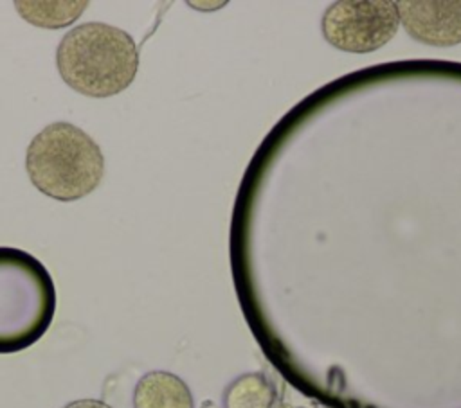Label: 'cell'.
Segmentation results:
<instances>
[{"label":"cell","instance_id":"cell-3","mask_svg":"<svg viewBox=\"0 0 461 408\" xmlns=\"http://www.w3.org/2000/svg\"><path fill=\"white\" fill-rule=\"evenodd\" d=\"M56 311V288L34 255L0 246V354L23 350L49 329Z\"/></svg>","mask_w":461,"mask_h":408},{"label":"cell","instance_id":"cell-2","mask_svg":"<svg viewBox=\"0 0 461 408\" xmlns=\"http://www.w3.org/2000/svg\"><path fill=\"white\" fill-rule=\"evenodd\" d=\"M25 169L40 192L58 201H74L97 189L104 156L86 131L61 120L45 126L31 140Z\"/></svg>","mask_w":461,"mask_h":408},{"label":"cell","instance_id":"cell-1","mask_svg":"<svg viewBox=\"0 0 461 408\" xmlns=\"http://www.w3.org/2000/svg\"><path fill=\"white\" fill-rule=\"evenodd\" d=\"M56 67L61 79L77 93L112 97L133 83L139 70V50L126 31L88 22L61 38Z\"/></svg>","mask_w":461,"mask_h":408},{"label":"cell","instance_id":"cell-6","mask_svg":"<svg viewBox=\"0 0 461 408\" xmlns=\"http://www.w3.org/2000/svg\"><path fill=\"white\" fill-rule=\"evenodd\" d=\"M133 408H194L191 390L175 374L151 370L133 390Z\"/></svg>","mask_w":461,"mask_h":408},{"label":"cell","instance_id":"cell-4","mask_svg":"<svg viewBox=\"0 0 461 408\" xmlns=\"http://www.w3.org/2000/svg\"><path fill=\"white\" fill-rule=\"evenodd\" d=\"M400 27L393 0H340L322 14L324 40L344 52L366 54L384 47Z\"/></svg>","mask_w":461,"mask_h":408},{"label":"cell","instance_id":"cell-7","mask_svg":"<svg viewBox=\"0 0 461 408\" xmlns=\"http://www.w3.org/2000/svg\"><path fill=\"white\" fill-rule=\"evenodd\" d=\"M16 11L23 20L36 27L59 29L79 18L88 2H14Z\"/></svg>","mask_w":461,"mask_h":408},{"label":"cell","instance_id":"cell-5","mask_svg":"<svg viewBox=\"0 0 461 408\" xmlns=\"http://www.w3.org/2000/svg\"><path fill=\"white\" fill-rule=\"evenodd\" d=\"M398 20L420 43L454 47L461 43V0H400Z\"/></svg>","mask_w":461,"mask_h":408},{"label":"cell","instance_id":"cell-8","mask_svg":"<svg viewBox=\"0 0 461 408\" xmlns=\"http://www.w3.org/2000/svg\"><path fill=\"white\" fill-rule=\"evenodd\" d=\"M63 408H112V406H108L106 403H103L99 399H77V401L68 403Z\"/></svg>","mask_w":461,"mask_h":408}]
</instances>
